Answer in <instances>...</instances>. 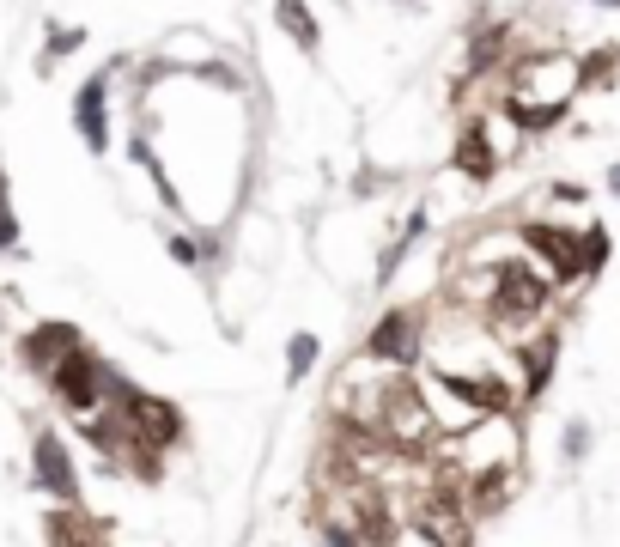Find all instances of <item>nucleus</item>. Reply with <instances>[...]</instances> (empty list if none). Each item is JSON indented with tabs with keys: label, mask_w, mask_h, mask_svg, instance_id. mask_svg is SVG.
I'll return each mask as SVG.
<instances>
[{
	"label": "nucleus",
	"mask_w": 620,
	"mask_h": 547,
	"mask_svg": "<svg viewBox=\"0 0 620 547\" xmlns=\"http://www.w3.org/2000/svg\"><path fill=\"white\" fill-rule=\"evenodd\" d=\"M408 383V371L383 365L371 353H353L335 383H329V402H323V420L335 438H365V444H383V414H390L396 389Z\"/></svg>",
	"instance_id": "1"
},
{
	"label": "nucleus",
	"mask_w": 620,
	"mask_h": 547,
	"mask_svg": "<svg viewBox=\"0 0 620 547\" xmlns=\"http://www.w3.org/2000/svg\"><path fill=\"white\" fill-rule=\"evenodd\" d=\"M116 383H122V371H110L92 347H73L55 371H49V389H55V402L73 414V420H86V414H98V408H110V396H116Z\"/></svg>",
	"instance_id": "2"
},
{
	"label": "nucleus",
	"mask_w": 620,
	"mask_h": 547,
	"mask_svg": "<svg viewBox=\"0 0 620 547\" xmlns=\"http://www.w3.org/2000/svg\"><path fill=\"white\" fill-rule=\"evenodd\" d=\"M383 450H396V456H408V462L444 450V432H438V420H432V408H426V396H420L414 371H408V383L396 389L390 414H383Z\"/></svg>",
	"instance_id": "3"
},
{
	"label": "nucleus",
	"mask_w": 620,
	"mask_h": 547,
	"mask_svg": "<svg viewBox=\"0 0 620 547\" xmlns=\"http://www.w3.org/2000/svg\"><path fill=\"white\" fill-rule=\"evenodd\" d=\"M122 420H128V438L134 444H146V450H159V456H171L177 444H183V408L177 402H165V396H152V389H122Z\"/></svg>",
	"instance_id": "4"
},
{
	"label": "nucleus",
	"mask_w": 620,
	"mask_h": 547,
	"mask_svg": "<svg viewBox=\"0 0 620 547\" xmlns=\"http://www.w3.org/2000/svg\"><path fill=\"white\" fill-rule=\"evenodd\" d=\"M365 353L383 359V365H396V371H420V359H426V304L390 310V317L365 335Z\"/></svg>",
	"instance_id": "5"
},
{
	"label": "nucleus",
	"mask_w": 620,
	"mask_h": 547,
	"mask_svg": "<svg viewBox=\"0 0 620 547\" xmlns=\"http://www.w3.org/2000/svg\"><path fill=\"white\" fill-rule=\"evenodd\" d=\"M31 481L55 505H80V475H73V456H67L61 432H37V444H31Z\"/></svg>",
	"instance_id": "6"
},
{
	"label": "nucleus",
	"mask_w": 620,
	"mask_h": 547,
	"mask_svg": "<svg viewBox=\"0 0 620 547\" xmlns=\"http://www.w3.org/2000/svg\"><path fill=\"white\" fill-rule=\"evenodd\" d=\"M43 535H49V547H110V529L86 505H55L43 517Z\"/></svg>",
	"instance_id": "7"
},
{
	"label": "nucleus",
	"mask_w": 620,
	"mask_h": 547,
	"mask_svg": "<svg viewBox=\"0 0 620 547\" xmlns=\"http://www.w3.org/2000/svg\"><path fill=\"white\" fill-rule=\"evenodd\" d=\"M110 73H92V80L80 86V98H73V122H80V140L92 146V152H104L110 146Z\"/></svg>",
	"instance_id": "8"
},
{
	"label": "nucleus",
	"mask_w": 620,
	"mask_h": 547,
	"mask_svg": "<svg viewBox=\"0 0 620 547\" xmlns=\"http://www.w3.org/2000/svg\"><path fill=\"white\" fill-rule=\"evenodd\" d=\"M450 165H456V177H469L475 189L499 177V165H493V152H487V134H481V122H475V116H462V128H456V152H450Z\"/></svg>",
	"instance_id": "9"
},
{
	"label": "nucleus",
	"mask_w": 620,
	"mask_h": 547,
	"mask_svg": "<svg viewBox=\"0 0 620 547\" xmlns=\"http://www.w3.org/2000/svg\"><path fill=\"white\" fill-rule=\"evenodd\" d=\"M73 347H86V341H80V335H73L67 323H43L37 335H25V365L49 377V371H55V365H61V359L73 353Z\"/></svg>",
	"instance_id": "10"
},
{
	"label": "nucleus",
	"mask_w": 620,
	"mask_h": 547,
	"mask_svg": "<svg viewBox=\"0 0 620 547\" xmlns=\"http://www.w3.org/2000/svg\"><path fill=\"white\" fill-rule=\"evenodd\" d=\"M426 231H432V213H426V207L402 219V231H396V238H390V250H383V256H377V286H383V280H396V268L408 262V250H414V244L426 238Z\"/></svg>",
	"instance_id": "11"
},
{
	"label": "nucleus",
	"mask_w": 620,
	"mask_h": 547,
	"mask_svg": "<svg viewBox=\"0 0 620 547\" xmlns=\"http://www.w3.org/2000/svg\"><path fill=\"white\" fill-rule=\"evenodd\" d=\"M274 19H280V31L304 49V55H317V43H323V25H317V13L304 7V0H274Z\"/></svg>",
	"instance_id": "12"
},
{
	"label": "nucleus",
	"mask_w": 620,
	"mask_h": 547,
	"mask_svg": "<svg viewBox=\"0 0 620 547\" xmlns=\"http://www.w3.org/2000/svg\"><path fill=\"white\" fill-rule=\"evenodd\" d=\"M317 359H323V341H317V335H292V341H286V383H304L310 371H317Z\"/></svg>",
	"instance_id": "13"
},
{
	"label": "nucleus",
	"mask_w": 620,
	"mask_h": 547,
	"mask_svg": "<svg viewBox=\"0 0 620 547\" xmlns=\"http://www.w3.org/2000/svg\"><path fill=\"white\" fill-rule=\"evenodd\" d=\"M578 67H584V86H614V73H620V49L608 43V49H596V55H578Z\"/></svg>",
	"instance_id": "14"
},
{
	"label": "nucleus",
	"mask_w": 620,
	"mask_h": 547,
	"mask_svg": "<svg viewBox=\"0 0 620 547\" xmlns=\"http://www.w3.org/2000/svg\"><path fill=\"white\" fill-rule=\"evenodd\" d=\"M19 244V219H13V201H7V171H0V250Z\"/></svg>",
	"instance_id": "15"
},
{
	"label": "nucleus",
	"mask_w": 620,
	"mask_h": 547,
	"mask_svg": "<svg viewBox=\"0 0 620 547\" xmlns=\"http://www.w3.org/2000/svg\"><path fill=\"white\" fill-rule=\"evenodd\" d=\"M80 43H86V31H73V25H55V37H49V61H55V55H73Z\"/></svg>",
	"instance_id": "16"
},
{
	"label": "nucleus",
	"mask_w": 620,
	"mask_h": 547,
	"mask_svg": "<svg viewBox=\"0 0 620 547\" xmlns=\"http://www.w3.org/2000/svg\"><path fill=\"white\" fill-rule=\"evenodd\" d=\"M566 456H572V462H584V456H590V426H584V420H578V426H566Z\"/></svg>",
	"instance_id": "17"
},
{
	"label": "nucleus",
	"mask_w": 620,
	"mask_h": 547,
	"mask_svg": "<svg viewBox=\"0 0 620 547\" xmlns=\"http://www.w3.org/2000/svg\"><path fill=\"white\" fill-rule=\"evenodd\" d=\"M396 547H438L426 529H414V523H402V535H396Z\"/></svg>",
	"instance_id": "18"
},
{
	"label": "nucleus",
	"mask_w": 620,
	"mask_h": 547,
	"mask_svg": "<svg viewBox=\"0 0 620 547\" xmlns=\"http://www.w3.org/2000/svg\"><path fill=\"white\" fill-rule=\"evenodd\" d=\"M608 189H614V195H620V165H614V171H608Z\"/></svg>",
	"instance_id": "19"
},
{
	"label": "nucleus",
	"mask_w": 620,
	"mask_h": 547,
	"mask_svg": "<svg viewBox=\"0 0 620 547\" xmlns=\"http://www.w3.org/2000/svg\"><path fill=\"white\" fill-rule=\"evenodd\" d=\"M596 7H602V0H596Z\"/></svg>",
	"instance_id": "20"
}]
</instances>
